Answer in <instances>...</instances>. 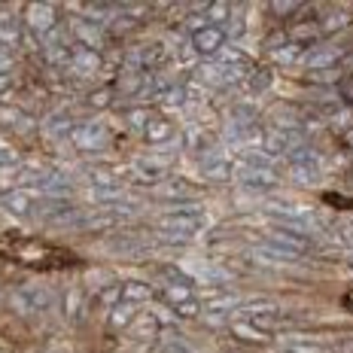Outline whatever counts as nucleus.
Instances as JSON below:
<instances>
[{"label": "nucleus", "mask_w": 353, "mask_h": 353, "mask_svg": "<svg viewBox=\"0 0 353 353\" xmlns=\"http://www.w3.org/2000/svg\"><path fill=\"white\" fill-rule=\"evenodd\" d=\"M55 16H58V10L52 3H31L25 12V25L43 40L46 34L55 31Z\"/></svg>", "instance_id": "nucleus-15"}, {"label": "nucleus", "mask_w": 353, "mask_h": 353, "mask_svg": "<svg viewBox=\"0 0 353 353\" xmlns=\"http://www.w3.org/2000/svg\"><path fill=\"white\" fill-rule=\"evenodd\" d=\"M159 299L174 317H183V320H192L204 311L201 299L195 296V286H161Z\"/></svg>", "instance_id": "nucleus-3"}, {"label": "nucleus", "mask_w": 353, "mask_h": 353, "mask_svg": "<svg viewBox=\"0 0 353 353\" xmlns=\"http://www.w3.org/2000/svg\"><path fill=\"white\" fill-rule=\"evenodd\" d=\"M341 98L347 101V104H353V77H347V79L341 83Z\"/></svg>", "instance_id": "nucleus-43"}, {"label": "nucleus", "mask_w": 353, "mask_h": 353, "mask_svg": "<svg viewBox=\"0 0 353 353\" xmlns=\"http://www.w3.org/2000/svg\"><path fill=\"white\" fill-rule=\"evenodd\" d=\"M159 104L161 107H168V110H180V107H186V101H189V92L183 85H171L168 83L165 88H161L159 92Z\"/></svg>", "instance_id": "nucleus-30"}, {"label": "nucleus", "mask_w": 353, "mask_h": 353, "mask_svg": "<svg viewBox=\"0 0 353 353\" xmlns=\"http://www.w3.org/2000/svg\"><path fill=\"white\" fill-rule=\"evenodd\" d=\"M208 225V216H204V208L198 204H183V208H171L165 216L156 219V232L165 241H180L186 244L195 232H201Z\"/></svg>", "instance_id": "nucleus-1"}, {"label": "nucleus", "mask_w": 353, "mask_h": 353, "mask_svg": "<svg viewBox=\"0 0 353 353\" xmlns=\"http://www.w3.org/2000/svg\"><path fill=\"white\" fill-rule=\"evenodd\" d=\"M12 165H19L16 146L6 143V141H0V171H6V168H12Z\"/></svg>", "instance_id": "nucleus-38"}, {"label": "nucleus", "mask_w": 353, "mask_h": 353, "mask_svg": "<svg viewBox=\"0 0 353 353\" xmlns=\"http://www.w3.org/2000/svg\"><path fill=\"white\" fill-rule=\"evenodd\" d=\"M61 311H64V317H68L70 323H79L85 317V292H83V286H68V290L61 292Z\"/></svg>", "instance_id": "nucleus-21"}, {"label": "nucleus", "mask_w": 353, "mask_h": 353, "mask_svg": "<svg viewBox=\"0 0 353 353\" xmlns=\"http://www.w3.org/2000/svg\"><path fill=\"white\" fill-rule=\"evenodd\" d=\"M350 146H353V134H350Z\"/></svg>", "instance_id": "nucleus-45"}, {"label": "nucleus", "mask_w": 353, "mask_h": 353, "mask_svg": "<svg viewBox=\"0 0 353 353\" xmlns=\"http://www.w3.org/2000/svg\"><path fill=\"white\" fill-rule=\"evenodd\" d=\"M159 332H161V323L156 314H137V320L131 323V329H128V338L137 344H150Z\"/></svg>", "instance_id": "nucleus-22"}, {"label": "nucleus", "mask_w": 353, "mask_h": 353, "mask_svg": "<svg viewBox=\"0 0 353 353\" xmlns=\"http://www.w3.org/2000/svg\"><path fill=\"white\" fill-rule=\"evenodd\" d=\"M0 353H3V350H0Z\"/></svg>", "instance_id": "nucleus-46"}, {"label": "nucleus", "mask_w": 353, "mask_h": 353, "mask_svg": "<svg viewBox=\"0 0 353 353\" xmlns=\"http://www.w3.org/2000/svg\"><path fill=\"white\" fill-rule=\"evenodd\" d=\"M70 31H73V40H77V46L88 49V52H98V55H101V49L107 46L104 28L94 25V21H88L85 16L73 19V21H70Z\"/></svg>", "instance_id": "nucleus-9"}, {"label": "nucleus", "mask_w": 353, "mask_h": 353, "mask_svg": "<svg viewBox=\"0 0 353 353\" xmlns=\"http://www.w3.org/2000/svg\"><path fill=\"white\" fill-rule=\"evenodd\" d=\"M70 68H73V73H79V77H94V73L101 70V55L88 52V49H83V46H73Z\"/></svg>", "instance_id": "nucleus-27"}, {"label": "nucleus", "mask_w": 353, "mask_h": 353, "mask_svg": "<svg viewBox=\"0 0 353 353\" xmlns=\"http://www.w3.org/2000/svg\"><path fill=\"white\" fill-rule=\"evenodd\" d=\"M134 320H137V305H131V301H119V305H113L107 311V329H113V332H128Z\"/></svg>", "instance_id": "nucleus-23"}, {"label": "nucleus", "mask_w": 353, "mask_h": 353, "mask_svg": "<svg viewBox=\"0 0 353 353\" xmlns=\"http://www.w3.org/2000/svg\"><path fill=\"white\" fill-rule=\"evenodd\" d=\"M21 43V25L12 16H0V46H19Z\"/></svg>", "instance_id": "nucleus-32"}, {"label": "nucleus", "mask_w": 353, "mask_h": 353, "mask_svg": "<svg viewBox=\"0 0 353 353\" xmlns=\"http://www.w3.org/2000/svg\"><path fill=\"white\" fill-rule=\"evenodd\" d=\"M161 341H159V350L156 353H198L189 341H183L180 332H174V329H161Z\"/></svg>", "instance_id": "nucleus-29"}, {"label": "nucleus", "mask_w": 353, "mask_h": 353, "mask_svg": "<svg viewBox=\"0 0 353 353\" xmlns=\"http://www.w3.org/2000/svg\"><path fill=\"white\" fill-rule=\"evenodd\" d=\"M198 168H201V176H208L213 183H225V180H232V174H234V161L225 156V152H219L216 146H213L210 152H204Z\"/></svg>", "instance_id": "nucleus-13"}, {"label": "nucleus", "mask_w": 353, "mask_h": 353, "mask_svg": "<svg viewBox=\"0 0 353 353\" xmlns=\"http://www.w3.org/2000/svg\"><path fill=\"white\" fill-rule=\"evenodd\" d=\"M150 110H131L128 113V128H134L137 134H143V128H146V122H150Z\"/></svg>", "instance_id": "nucleus-39"}, {"label": "nucleus", "mask_w": 353, "mask_h": 353, "mask_svg": "<svg viewBox=\"0 0 353 353\" xmlns=\"http://www.w3.org/2000/svg\"><path fill=\"white\" fill-rule=\"evenodd\" d=\"M101 301H104V307L110 311L113 305H119L122 301V283H113V286H107L104 292H101Z\"/></svg>", "instance_id": "nucleus-40"}, {"label": "nucleus", "mask_w": 353, "mask_h": 353, "mask_svg": "<svg viewBox=\"0 0 353 353\" xmlns=\"http://www.w3.org/2000/svg\"><path fill=\"white\" fill-rule=\"evenodd\" d=\"M286 161H290V171L299 183H314L323 174V156L311 143H299L296 150H290Z\"/></svg>", "instance_id": "nucleus-4"}, {"label": "nucleus", "mask_w": 353, "mask_h": 353, "mask_svg": "<svg viewBox=\"0 0 353 353\" xmlns=\"http://www.w3.org/2000/svg\"><path fill=\"white\" fill-rule=\"evenodd\" d=\"M88 101H92L94 107H107L110 101H113V94H110L107 88H101V92H98V94H92V98H88Z\"/></svg>", "instance_id": "nucleus-42"}, {"label": "nucleus", "mask_w": 353, "mask_h": 353, "mask_svg": "<svg viewBox=\"0 0 353 353\" xmlns=\"http://www.w3.org/2000/svg\"><path fill=\"white\" fill-rule=\"evenodd\" d=\"M305 55H307L305 43H283L281 49H274V52H271L274 64H281V68H296V64H305Z\"/></svg>", "instance_id": "nucleus-28"}, {"label": "nucleus", "mask_w": 353, "mask_h": 353, "mask_svg": "<svg viewBox=\"0 0 353 353\" xmlns=\"http://www.w3.org/2000/svg\"><path fill=\"white\" fill-rule=\"evenodd\" d=\"M183 271H186L192 281H201L204 286H213V283L229 281V271H225V268H216V265H210V262H192V265H186Z\"/></svg>", "instance_id": "nucleus-25"}, {"label": "nucleus", "mask_w": 353, "mask_h": 353, "mask_svg": "<svg viewBox=\"0 0 353 353\" xmlns=\"http://www.w3.org/2000/svg\"><path fill=\"white\" fill-rule=\"evenodd\" d=\"M344 25H350V10H347V6L332 10L326 19H320V31L323 34H332V31H338V28H344Z\"/></svg>", "instance_id": "nucleus-35"}, {"label": "nucleus", "mask_w": 353, "mask_h": 353, "mask_svg": "<svg viewBox=\"0 0 353 353\" xmlns=\"http://www.w3.org/2000/svg\"><path fill=\"white\" fill-rule=\"evenodd\" d=\"M128 176L141 186H161L168 176V165H161L156 159H134L128 165Z\"/></svg>", "instance_id": "nucleus-12"}, {"label": "nucleus", "mask_w": 353, "mask_h": 353, "mask_svg": "<svg viewBox=\"0 0 353 353\" xmlns=\"http://www.w3.org/2000/svg\"><path fill=\"white\" fill-rule=\"evenodd\" d=\"M156 296V290L152 286H146L141 281H128L122 283V301H131V305H143V301H150Z\"/></svg>", "instance_id": "nucleus-31"}, {"label": "nucleus", "mask_w": 353, "mask_h": 353, "mask_svg": "<svg viewBox=\"0 0 353 353\" xmlns=\"http://www.w3.org/2000/svg\"><path fill=\"white\" fill-rule=\"evenodd\" d=\"M189 40H192V52H198V55H219L229 46V37H225V31L219 25L198 28V31H192Z\"/></svg>", "instance_id": "nucleus-10"}, {"label": "nucleus", "mask_w": 353, "mask_h": 353, "mask_svg": "<svg viewBox=\"0 0 353 353\" xmlns=\"http://www.w3.org/2000/svg\"><path fill=\"white\" fill-rule=\"evenodd\" d=\"M247 259L256 265H265V268H283V265H296V259H301V256H292V253H286V250H277L262 241V244L247 250Z\"/></svg>", "instance_id": "nucleus-14"}, {"label": "nucleus", "mask_w": 353, "mask_h": 353, "mask_svg": "<svg viewBox=\"0 0 353 353\" xmlns=\"http://www.w3.org/2000/svg\"><path fill=\"white\" fill-rule=\"evenodd\" d=\"M70 141H73L77 150H83V152H98V150L107 146L110 131H107L104 119H83V122H77Z\"/></svg>", "instance_id": "nucleus-7"}, {"label": "nucleus", "mask_w": 353, "mask_h": 353, "mask_svg": "<svg viewBox=\"0 0 353 353\" xmlns=\"http://www.w3.org/2000/svg\"><path fill=\"white\" fill-rule=\"evenodd\" d=\"M232 180L238 183L244 192H271L277 186V174L274 168H253V165H234Z\"/></svg>", "instance_id": "nucleus-6"}, {"label": "nucleus", "mask_w": 353, "mask_h": 353, "mask_svg": "<svg viewBox=\"0 0 353 353\" xmlns=\"http://www.w3.org/2000/svg\"><path fill=\"white\" fill-rule=\"evenodd\" d=\"M0 204H3V213H12V216H31L37 201L25 192V189H6V192L0 195Z\"/></svg>", "instance_id": "nucleus-20"}, {"label": "nucleus", "mask_w": 353, "mask_h": 353, "mask_svg": "<svg viewBox=\"0 0 353 353\" xmlns=\"http://www.w3.org/2000/svg\"><path fill=\"white\" fill-rule=\"evenodd\" d=\"M10 305L16 314H21V317H37V314H46L49 307L55 305V296L49 286L28 283V286H19V290L10 292Z\"/></svg>", "instance_id": "nucleus-2"}, {"label": "nucleus", "mask_w": 353, "mask_h": 353, "mask_svg": "<svg viewBox=\"0 0 353 353\" xmlns=\"http://www.w3.org/2000/svg\"><path fill=\"white\" fill-rule=\"evenodd\" d=\"M299 10H301L299 3H274V6H271V12H281V16H283V12H299Z\"/></svg>", "instance_id": "nucleus-44"}, {"label": "nucleus", "mask_w": 353, "mask_h": 353, "mask_svg": "<svg viewBox=\"0 0 353 353\" xmlns=\"http://www.w3.org/2000/svg\"><path fill=\"white\" fill-rule=\"evenodd\" d=\"M143 137L150 141L152 146H168L174 141V125L165 119V116H156L152 113L150 116V122H146V128H143Z\"/></svg>", "instance_id": "nucleus-24"}, {"label": "nucleus", "mask_w": 353, "mask_h": 353, "mask_svg": "<svg viewBox=\"0 0 353 353\" xmlns=\"http://www.w3.org/2000/svg\"><path fill=\"white\" fill-rule=\"evenodd\" d=\"M265 244L286 250V253H292V256H305V253L314 250V234H305L299 229H286V225H274Z\"/></svg>", "instance_id": "nucleus-8"}, {"label": "nucleus", "mask_w": 353, "mask_h": 353, "mask_svg": "<svg viewBox=\"0 0 353 353\" xmlns=\"http://www.w3.org/2000/svg\"><path fill=\"white\" fill-rule=\"evenodd\" d=\"M165 61H168L165 43H137V46L128 52V58H125V68L131 73H152Z\"/></svg>", "instance_id": "nucleus-5"}, {"label": "nucleus", "mask_w": 353, "mask_h": 353, "mask_svg": "<svg viewBox=\"0 0 353 353\" xmlns=\"http://www.w3.org/2000/svg\"><path fill=\"white\" fill-rule=\"evenodd\" d=\"M73 128H77V122L70 119V113H52L46 116V122H43V131H46V137L52 143H61V141H70L73 137Z\"/></svg>", "instance_id": "nucleus-19"}, {"label": "nucleus", "mask_w": 353, "mask_h": 353, "mask_svg": "<svg viewBox=\"0 0 353 353\" xmlns=\"http://www.w3.org/2000/svg\"><path fill=\"white\" fill-rule=\"evenodd\" d=\"M244 28H247V21H244V10H241V6H232V16H229V21L223 25L225 37H229V40H234V37L244 34Z\"/></svg>", "instance_id": "nucleus-36"}, {"label": "nucleus", "mask_w": 353, "mask_h": 353, "mask_svg": "<svg viewBox=\"0 0 353 353\" xmlns=\"http://www.w3.org/2000/svg\"><path fill=\"white\" fill-rule=\"evenodd\" d=\"M338 77H341V64L338 68H326V70H311V79H317V83H335Z\"/></svg>", "instance_id": "nucleus-41"}, {"label": "nucleus", "mask_w": 353, "mask_h": 353, "mask_svg": "<svg viewBox=\"0 0 353 353\" xmlns=\"http://www.w3.org/2000/svg\"><path fill=\"white\" fill-rule=\"evenodd\" d=\"M241 165H253V168H274V159L268 156V152L262 150H247L244 159H241Z\"/></svg>", "instance_id": "nucleus-37"}, {"label": "nucleus", "mask_w": 353, "mask_h": 353, "mask_svg": "<svg viewBox=\"0 0 353 353\" xmlns=\"http://www.w3.org/2000/svg\"><path fill=\"white\" fill-rule=\"evenodd\" d=\"M159 198H165V201H176V208H183V204H195L198 198V189L192 186V183L186 180H168L159 186Z\"/></svg>", "instance_id": "nucleus-18"}, {"label": "nucleus", "mask_w": 353, "mask_h": 353, "mask_svg": "<svg viewBox=\"0 0 353 353\" xmlns=\"http://www.w3.org/2000/svg\"><path fill=\"white\" fill-rule=\"evenodd\" d=\"M271 216L277 219L274 225H286V229H299V232H305V234H314L320 229V223L311 216L307 210H296V208H281V210H274Z\"/></svg>", "instance_id": "nucleus-17"}, {"label": "nucleus", "mask_w": 353, "mask_h": 353, "mask_svg": "<svg viewBox=\"0 0 353 353\" xmlns=\"http://www.w3.org/2000/svg\"><path fill=\"white\" fill-rule=\"evenodd\" d=\"M341 58H344V46H341V43H320L317 49H307L305 68H307V70L338 68V61H341Z\"/></svg>", "instance_id": "nucleus-16"}, {"label": "nucleus", "mask_w": 353, "mask_h": 353, "mask_svg": "<svg viewBox=\"0 0 353 353\" xmlns=\"http://www.w3.org/2000/svg\"><path fill=\"white\" fill-rule=\"evenodd\" d=\"M320 21L317 19H296V25L286 31L290 37V43H305V46H311L314 40H320Z\"/></svg>", "instance_id": "nucleus-26"}, {"label": "nucleus", "mask_w": 353, "mask_h": 353, "mask_svg": "<svg viewBox=\"0 0 353 353\" xmlns=\"http://www.w3.org/2000/svg\"><path fill=\"white\" fill-rule=\"evenodd\" d=\"M271 83H274V73H271L268 68H253V70H250V77H247V85H250V92H253V94L268 92Z\"/></svg>", "instance_id": "nucleus-34"}, {"label": "nucleus", "mask_w": 353, "mask_h": 353, "mask_svg": "<svg viewBox=\"0 0 353 353\" xmlns=\"http://www.w3.org/2000/svg\"><path fill=\"white\" fill-rule=\"evenodd\" d=\"M43 55L52 68H70L73 61V46H70V37L61 31H52L43 37Z\"/></svg>", "instance_id": "nucleus-11"}, {"label": "nucleus", "mask_w": 353, "mask_h": 353, "mask_svg": "<svg viewBox=\"0 0 353 353\" xmlns=\"http://www.w3.org/2000/svg\"><path fill=\"white\" fill-rule=\"evenodd\" d=\"M232 335L241 338V341H250V344H265L268 341V335L259 332V329H256L253 323H247V320H234L232 323Z\"/></svg>", "instance_id": "nucleus-33"}]
</instances>
